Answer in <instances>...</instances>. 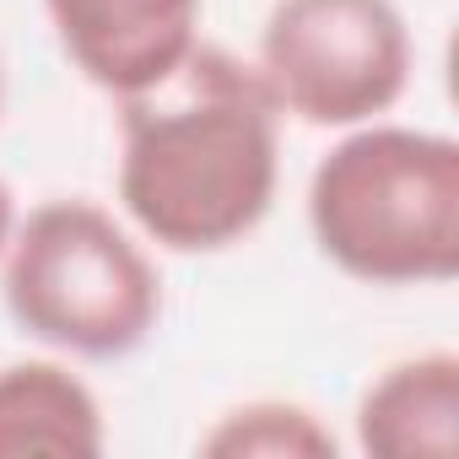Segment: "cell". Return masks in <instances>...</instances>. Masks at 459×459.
<instances>
[{"label": "cell", "mask_w": 459, "mask_h": 459, "mask_svg": "<svg viewBox=\"0 0 459 459\" xmlns=\"http://www.w3.org/2000/svg\"><path fill=\"white\" fill-rule=\"evenodd\" d=\"M335 432L298 400H244L200 437L211 459H335Z\"/></svg>", "instance_id": "8"}, {"label": "cell", "mask_w": 459, "mask_h": 459, "mask_svg": "<svg viewBox=\"0 0 459 459\" xmlns=\"http://www.w3.org/2000/svg\"><path fill=\"white\" fill-rule=\"evenodd\" d=\"M108 448V421L82 373L49 357L0 368V459L65 454L92 459Z\"/></svg>", "instance_id": "7"}, {"label": "cell", "mask_w": 459, "mask_h": 459, "mask_svg": "<svg viewBox=\"0 0 459 459\" xmlns=\"http://www.w3.org/2000/svg\"><path fill=\"white\" fill-rule=\"evenodd\" d=\"M308 233L362 287H443L459 271V141L368 119L308 173Z\"/></svg>", "instance_id": "2"}, {"label": "cell", "mask_w": 459, "mask_h": 459, "mask_svg": "<svg viewBox=\"0 0 459 459\" xmlns=\"http://www.w3.org/2000/svg\"><path fill=\"white\" fill-rule=\"evenodd\" d=\"M281 108L255 60L195 44L162 82L119 98V205L168 255H221L271 216Z\"/></svg>", "instance_id": "1"}, {"label": "cell", "mask_w": 459, "mask_h": 459, "mask_svg": "<svg viewBox=\"0 0 459 459\" xmlns=\"http://www.w3.org/2000/svg\"><path fill=\"white\" fill-rule=\"evenodd\" d=\"M0 298L28 341L82 362L141 351L162 319L157 260L114 211L82 195L17 216L0 255Z\"/></svg>", "instance_id": "3"}, {"label": "cell", "mask_w": 459, "mask_h": 459, "mask_svg": "<svg viewBox=\"0 0 459 459\" xmlns=\"http://www.w3.org/2000/svg\"><path fill=\"white\" fill-rule=\"evenodd\" d=\"M60 55L108 98L162 82L195 44L205 0H44Z\"/></svg>", "instance_id": "5"}, {"label": "cell", "mask_w": 459, "mask_h": 459, "mask_svg": "<svg viewBox=\"0 0 459 459\" xmlns=\"http://www.w3.org/2000/svg\"><path fill=\"white\" fill-rule=\"evenodd\" d=\"M357 448L378 459H448L459 448V357L416 351L389 362L357 400Z\"/></svg>", "instance_id": "6"}, {"label": "cell", "mask_w": 459, "mask_h": 459, "mask_svg": "<svg viewBox=\"0 0 459 459\" xmlns=\"http://www.w3.org/2000/svg\"><path fill=\"white\" fill-rule=\"evenodd\" d=\"M12 233H17V195H12V184H6V178H0V255H6Z\"/></svg>", "instance_id": "9"}, {"label": "cell", "mask_w": 459, "mask_h": 459, "mask_svg": "<svg viewBox=\"0 0 459 459\" xmlns=\"http://www.w3.org/2000/svg\"><path fill=\"white\" fill-rule=\"evenodd\" d=\"M281 119L314 130H351L384 119L416 71V39L394 0H276L260 55Z\"/></svg>", "instance_id": "4"}, {"label": "cell", "mask_w": 459, "mask_h": 459, "mask_svg": "<svg viewBox=\"0 0 459 459\" xmlns=\"http://www.w3.org/2000/svg\"><path fill=\"white\" fill-rule=\"evenodd\" d=\"M0 114H6V65H0Z\"/></svg>", "instance_id": "10"}]
</instances>
